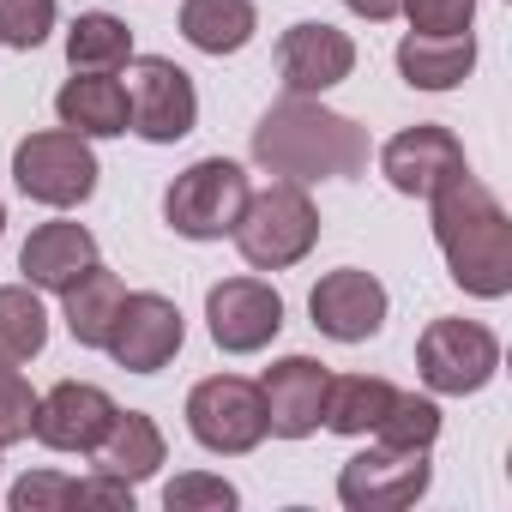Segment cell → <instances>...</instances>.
<instances>
[{"mask_svg":"<svg viewBox=\"0 0 512 512\" xmlns=\"http://www.w3.org/2000/svg\"><path fill=\"white\" fill-rule=\"evenodd\" d=\"M326 362L314 356H284L266 368L260 380V398H266V434L278 440H308L320 428V410H326Z\"/></svg>","mask_w":512,"mask_h":512,"instance_id":"15","label":"cell"},{"mask_svg":"<svg viewBox=\"0 0 512 512\" xmlns=\"http://www.w3.org/2000/svg\"><path fill=\"white\" fill-rule=\"evenodd\" d=\"M241 494L223 482V476H205V470H187V476H175L169 488H163V506L169 512H229Z\"/></svg>","mask_w":512,"mask_h":512,"instance_id":"29","label":"cell"},{"mask_svg":"<svg viewBox=\"0 0 512 512\" xmlns=\"http://www.w3.org/2000/svg\"><path fill=\"white\" fill-rule=\"evenodd\" d=\"M404 19H410V31L452 37V31H470L476 0H404Z\"/></svg>","mask_w":512,"mask_h":512,"instance_id":"31","label":"cell"},{"mask_svg":"<svg viewBox=\"0 0 512 512\" xmlns=\"http://www.w3.org/2000/svg\"><path fill=\"white\" fill-rule=\"evenodd\" d=\"M31 422H37V392H31V380L19 374V362H0V446L31 440Z\"/></svg>","mask_w":512,"mask_h":512,"instance_id":"28","label":"cell"},{"mask_svg":"<svg viewBox=\"0 0 512 512\" xmlns=\"http://www.w3.org/2000/svg\"><path fill=\"white\" fill-rule=\"evenodd\" d=\"M392 398H398V386L380 380V374H338V380H326V410H320V422H326L332 434H344V440H362V434L380 428V416L392 410Z\"/></svg>","mask_w":512,"mask_h":512,"instance_id":"21","label":"cell"},{"mask_svg":"<svg viewBox=\"0 0 512 512\" xmlns=\"http://www.w3.org/2000/svg\"><path fill=\"white\" fill-rule=\"evenodd\" d=\"M97 266V235L85 229V223H43V229H31V241L19 247V272H25V284L31 290H67V284H79L85 272Z\"/></svg>","mask_w":512,"mask_h":512,"instance_id":"17","label":"cell"},{"mask_svg":"<svg viewBox=\"0 0 512 512\" xmlns=\"http://www.w3.org/2000/svg\"><path fill=\"white\" fill-rule=\"evenodd\" d=\"M205 326H211L217 350L253 356L284 332V296L272 284H260V278H223L205 296Z\"/></svg>","mask_w":512,"mask_h":512,"instance_id":"10","label":"cell"},{"mask_svg":"<svg viewBox=\"0 0 512 512\" xmlns=\"http://www.w3.org/2000/svg\"><path fill=\"white\" fill-rule=\"evenodd\" d=\"M253 31H260L253 0H181V37L199 55H235L253 43Z\"/></svg>","mask_w":512,"mask_h":512,"instance_id":"22","label":"cell"},{"mask_svg":"<svg viewBox=\"0 0 512 512\" xmlns=\"http://www.w3.org/2000/svg\"><path fill=\"white\" fill-rule=\"evenodd\" d=\"M476 67V43L470 31H452V37H428V31H410L398 43V73L410 91H458Z\"/></svg>","mask_w":512,"mask_h":512,"instance_id":"19","label":"cell"},{"mask_svg":"<svg viewBox=\"0 0 512 512\" xmlns=\"http://www.w3.org/2000/svg\"><path fill=\"white\" fill-rule=\"evenodd\" d=\"M235 247L253 272H284L296 260H308L320 241V205L308 199V187L296 181H272L266 193H247L241 217H235Z\"/></svg>","mask_w":512,"mask_h":512,"instance_id":"3","label":"cell"},{"mask_svg":"<svg viewBox=\"0 0 512 512\" xmlns=\"http://www.w3.org/2000/svg\"><path fill=\"white\" fill-rule=\"evenodd\" d=\"M73 506V476L61 470H37L13 482V512H67Z\"/></svg>","mask_w":512,"mask_h":512,"instance_id":"30","label":"cell"},{"mask_svg":"<svg viewBox=\"0 0 512 512\" xmlns=\"http://www.w3.org/2000/svg\"><path fill=\"white\" fill-rule=\"evenodd\" d=\"M434 464L428 452H392V446H368L338 470V500L350 512H404L428 494Z\"/></svg>","mask_w":512,"mask_h":512,"instance_id":"9","label":"cell"},{"mask_svg":"<svg viewBox=\"0 0 512 512\" xmlns=\"http://www.w3.org/2000/svg\"><path fill=\"white\" fill-rule=\"evenodd\" d=\"M97 175H103V169H97L91 139H79V133H67V127L31 133V139H19V151H13V181H19V193L37 199V205H55V211L85 205V199L97 193Z\"/></svg>","mask_w":512,"mask_h":512,"instance_id":"4","label":"cell"},{"mask_svg":"<svg viewBox=\"0 0 512 512\" xmlns=\"http://www.w3.org/2000/svg\"><path fill=\"white\" fill-rule=\"evenodd\" d=\"M380 169H386V181H392L404 199H428L452 169H464V145L452 139V127L416 121V127H404L398 139H386Z\"/></svg>","mask_w":512,"mask_h":512,"instance_id":"16","label":"cell"},{"mask_svg":"<svg viewBox=\"0 0 512 512\" xmlns=\"http://www.w3.org/2000/svg\"><path fill=\"white\" fill-rule=\"evenodd\" d=\"M344 7H350L356 19H368V25H386V19L404 13V0H344Z\"/></svg>","mask_w":512,"mask_h":512,"instance_id":"32","label":"cell"},{"mask_svg":"<svg viewBox=\"0 0 512 512\" xmlns=\"http://www.w3.org/2000/svg\"><path fill=\"white\" fill-rule=\"evenodd\" d=\"M247 193H253V187H247L241 163H229V157H199L193 169H181V175L169 181L163 217H169V229L187 235V241H223V235L235 229Z\"/></svg>","mask_w":512,"mask_h":512,"instance_id":"5","label":"cell"},{"mask_svg":"<svg viewBox=\"0 0 512 512\" xmlns=\"http://www.w3.org/2000/svg\"><path fill=\"white\" fill-rule=\"evenodd\" d=\"M278 73H284L290 97H326L332 85H344L356 73V43L326 19H302L278 43Z\"/></svg>","mask_w":512,"mask_h":512,"instance_id":"12","label":"cell"},{"mask_svg":"<svg viewBox=\"0 0 512 512\" xmlns=\"http://www.w3.org/2000/svg\"><path fill=\"white\" fill-rule=\"evenodd\" d=\"M55 115L79 139H115L127 133V85L109 73H73L55 97Z\"/></svg>","mask_w":512,"mask_h":512,"instance_id":"18","label":"cell"},{"mask_svg":"<svg viewBox=\"0 0 512 512\" xmlns=\"http://www.w3.org/2000/svg\"><path fill=\"white\" fill-rule=\"evenodd\" d=\"M181 338H187L181 308H175L169 296H157V290H139V296H127V302H121V314H115V326H109V344H103V350H109L127 374H157V368H169V362H175Z\"/></svg>","mask_w":512,"mask_h":512,"instance_id":"11","label":"cell"},{"mask_svg":"<svg viewBox=\"0 0 512 512\" xmlns=\"http://www.w3.org/2000/svg\"><path fill=\"white\" fill-rule=\"evenodd\" d=\"M61 302H67V332H73L85 350H103V344H109V326H115V314H121V302H127V290H121V278L97 260L79 284L61 290Z\"/></svg>","mask_w":512,"mask_h":512,"instance_id":"23","label":"cell"},{"mask_svg":"<svg viewBox=\"0 0 512 512\" xmlns=\"http://www.w3.org/2000/svg\"><path fill=\"white\" fill-rule=\"evenodd\" d=\"M386 284L374 278V272H362V266H338V272H326L320 284H314V296H308V314H314V326L326 332V338H338V344H362V338H374L380 326H386Z\"/></svg>","mask_w":512,"mask_h":512,"instance_id":"13","label":"cell"},{"mask_svg":"<svg viewBox=\"0 0 512 512\" xmlns=\"http://www.w3.org/2000/svg\"><path fill=\"white\" fill-rule=\"evenodd\" d=\"M0 229H7V205H0Z\"/></svg>","mask_w":512,"mask_h":512,"instance_id":"33","label":"cell"},{"mask_svg":"<svg viewBox=\"0 0 512 512\" xmlns=\"http://www.w3.org/2000/svg\"><path fill=\"white\" fill-rule=\"evenodd\" d=\"M67 61L73 73H121L133 61V31L115 13H79L67 31Z\"/></svg>","mask_w":512,"mask_h":512,"instance_id":"24","label":"cell"},{"mask_svg":"<svg viewBox=\"0 0 512 512\" xmlns=\"http://www.w3.org/2000/svg\"><path fill=\"white\" fill-rule=\"evenodd\" d=\"M374 440L392 446V452H428V446L440 440V404H434V398H416V392H398L392 410L380 416Z\"/></svg>","mask_w":512,"mask_h":512,"instance_id":"26","label":"cell"},{"mask_svg":"<svg viewBox=\"0 0 512 512\" xmlns=\"http://www.w3.org/2000/svg\"><path fill=\"white\" fill-rule=\"evenodd\" d=\"M253 163L308 187V181H350L368 169V133L326 109L320 97H284L253 127Z\"/></svg>","mask_w":512,"mask_h":512,"instance_id":"2","label":"cell"},{"mask_svg":"<svg viewBox=\"0 0 512 512\" xmlns=\"http://www.w3.org/2000/svg\"><path fill=\"white\" fill-rule=\"evenodd\" d=\"M55 31V0H0V43L7 49H43Z\"/></svg>","mask_w":512,"mask_h":512,"instance_id":"27","label":"cell"},{"mask_svg":"<svg viewBox=\"0 0 512 512\" xmlns=\"http://www.w3.org/2000/svg\"><path fill=\"white\" fill-rule=\"evenodd\" d=\"M187 428L205 452H223V458H241L266 440V398L253 380L241 374H211L187 392Z\"/></svg>","mask_w":512,"mask_h":512,"instance_id":"8","label":"cell"},{"mask_svg":"<svg viewBox=\"0 0 512 512\" xmlns=\"http://www.w3.org/2000/svg\"><path fill=\"white\" fill-rule=\"evenodd\" d=\"M434 241L446 253V272L464 296H482V302H500L512 296V217L500 211V199L464 169H452L434 193Z\"/></svg>","mask_w":512,"mask_h":512,"instance_id":"1","label":"cell"},{"mask_svg":"<svg viewBox=\"0 0 512 512\" xmlns=\"http://www.w3.org/2000/svg\"><path fill=\"white\" fill-rule=\"evenodd\" d=\"M199 121V91L193 73L175 67L169 55H133L127 61V133L145 145H175Z\"/></svg>","mask_w":512,"mask_h":512,"instance_id":"6","label":"cell"},{"mask_svg":"<svg viewBox=\"0 0 512 512\" xmlns=\"http://www.w3.org/2000/svg\"><path fill=\"white\" fill-rule=\"evenodd\" d=\"M91 458H97L103 476L145 482V476H157V464H163V428H157L145 410H115V422H109V434L91 446Z\"/></svg>","mask_w":512,"mask_h":512,"instance_id":"20","label":"cell"},{"mask_svg":"<svg viewBox=\"0 0 512 512\" xmlns=\"http://www.w3.org/2000/svg\"><path fill=\"white\" fill-rule=\"evenodd\" d=\"M416 368L422 386L440 398L482 392L500 374V338L476 320H428V332L416 338Z\"/></svg>","mask_w":512,"mask_h":512,"instance_id":"7","label":"cell"},{"mask_svg":"<svg viewBox=\"0 0 512 512\" xmlns=\"http://www.w3.org/2000/svg\"><path fill=\"white\" fill-rule=\"evenodd\" d=\"M115 422V398L91 380H61L55 392L37 398V422L31 434L49 446V452H91Z\"/></svg>","mask_w":512,"mask_h":512,"instance_id":"14","label":"cell"},{"mask_svg":"<svg viewBox=\"0 0 512 512\" xmlns=\"http://www.w3.org/2000/svg\"><path fill=\"white\" fill-rule=\"evenodd\" d=\"M49 344V314L31 284H0V362H31Z\"/></svg>","mask_w":512,"mask_h":512,"instance_id":"25","label":"cell"}]
</instances>
